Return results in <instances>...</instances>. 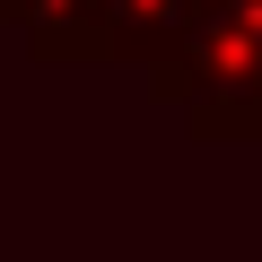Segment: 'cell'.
I'll use <instances>...</instances> for the list:
<instances>
[{
  "label": "cell",
  "mask_w": 262,
  "mask_h": 262,
  "mask_svg": "<svg viewBox=\"0 0 262 262\" xmlns=\"http://www.w3.org/2000/svg\"><path fill=\"white\" fill-rule=\"evenodd\" d=\"M140 70H149V96H166V105L227 96V105L262 114V0H192L175 53H158Z\"/></svg>",
  "instance_id": "obj_1"
},
{
  "label": "cell",
  "mask_w": 262,
  "mask_h": 262,
  "mask_svg": "<svg viewBox=\"0 0 262 262\" xmlns=\"http://www.w3.org/2000/svg\"><path fill=\"white\" fill-rule=\"evenodd\" d=\"M0 27H18L27 53L53 61V70H70V61H105V44H96V9H88V0H0Z\"/></svg>",
  "instance_id": "obj_2"
},
{
  "label": "cell",
  "mask_w": 262,
  "mask_h": 262,
  "mask_svg": "<svg viewBox=\"0 0 262 262\" xmlns=\"http://www.w3.org/2000/svg\"><path fill=\"white\" fill-rule=\"evenodd\" d=\"M88 9H96L105 61H158V53H175L192 0H88Z\"/></svg>",
  "instance_id": "obj_3"
}]
</instances>
